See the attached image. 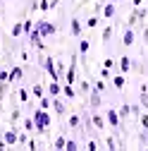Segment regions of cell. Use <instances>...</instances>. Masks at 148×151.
I'll return each mask as SVG.
<instances>
[{"label": "cell", "instance_id": "cell-25", "mask_svg": "<svg viewBox=\"0 0 148 151\" xmlns=\"http://www.w3.org/2000/svg\"><path fill=\"white\" fill-rule=\"evenodd\" d=\"M62 96L65 99H74V96H77V91H74L72 84H62Z\"/></svg>", "mask_w": 148, "mask_h": 151}, {"label": "cell", "instance_id": "cell-2", "mask_svg": "<svg viewBox=\"0 0 148 151\" xmlns=\"http://www.w3.org/2000/svg\"><path fill=\"white\" fill-rule=\"evenodd\" d=\"M77 65H79V53H74L72 60H69V67H67V72H65V77H62L65 84H77V82H79V79H77Z\"/></svg>", "mask_w": 148, "mask_h": 151}, {"label": "cell", "instance_id": "cell-32", "mask_svg": "<svg viewBox=\"0 0 148 151\" xmlns=\"http://www.w3.org/2000/svg\"><path fill=\"white\" fill-rule=\"evenodd\" d=\"M79 146H81V144H79L77 139H67V144H65V149H67V151H77Z\"/></svg>", "mask_w": 148, "mask_h": 151}, {"label": "cell", "instance_id": "cell-38", "mask_svg": "<svg viewBox=\"0 0 148 151\" xmlns=\"http://www.w3.org/2000/svg\"><path fill=\"white\" fill-rule=\"evenodd\" d=\"M139 122H141V129H148V113H141V115H139Z\"/></svg>", "mask_w": 148, "mask_h": 151}, {"label": "cell", "instance_id": "cell-20", "mask_svg": "<svg viewBox=\"0 0 148 151\" xmlns=\"http://www.w3.org/2000/svg\"><path fill=\"white\" fill-rule=\"evenodd\" d=\"M139 22H141V14H139V7H134L132 14H129V22H127V24H129V27H136Z\"/></svg>", "mask_w": 148, "mask_h": 151}, {"label": "cell", "instance_id": "cell-44", "mask_svg": "<svg viewBox=\"0 0 148 151\" xmlns=\"http://www.w3.org/2000/svg\"><path fill=\"white\" fill-rule=\"evenodd\" d=\"M0 82H10V72L7 70H0Z\"/></svg>", "mask_w": 148, "mask_h": 151}, {"label": "cell", "instance_id": "cell-18", "mask_svg": "<svg viewBox=\"0 0 148 151\" xmlns=\"http://www.w3.org/2000/svg\"><path fill=\"white\" fill-rule=\"evenodd\" d=\"M124 84H127V79H124V74H122V72L112 77V86H115L117 91H122V89H124Z\"/></svg>", "mask_w": 148, "mask_h": 151}, {"label": "cell", "instance_id": "cell-33", "mask_svg": "<svg viewBox=\"0 0 148 151\" xmlns=\"http://www.w3.org/2000/svg\"><path fill=\"white\" fill-rule=\"evenodd\" d=\"M10 120H12V122H19V120H22V110H19V108H12Z\"/></svg>", "mask_w": 148, "mask_h": 151}, {"label": "cell", "instance_id": "cell-16", "mask_svg": "<svg viewBox=\"0 0 148 151\" xmlns=\"http://www.w3.org/2000/svg\"><path fill=\"white\" fill-rule=\"evenodd\" d=\"M122 146V142H117V134L115 137H105V149H110V151H117Z\"/></svg>", "mask_w": 148, "mask_h": 151}, {"label": "cell", "instance_id": "cell-48", "mask_svg": "<svg viewBox=\"0 0 148 151\" xmlns=\"http://www.w3.org/2000/svg\"><path fill=\"white\" fill-rule=\"evenodd\" d=\"M115 3H120V0H115Z\"/></svg>", "mask_w": 148, "mask_h": 151}, {"label": "cell", "instance_id": "cell-23", "mask_svg": "<svg viewBox=\"0 0 148 151\" xmlns=\"http://www.w3.org/2000/svg\"><path fill=\"white\" fill-rule=\"evenodd\" d=\"M22 34H24V22H14V27H12V39H19Z\"/></svg>", "mask_w": 148, "mask_h": 151}, {"label": "cell", "instance_id": "cell-36", "mask_svg": "<svg viewBox=\"0 0 148 151\" xmlns=\"http://www.w3.org/2000/svg\"><path fill=\"white\" fill-rule=\"evenodd\" d=\"M33 24H36L33 19H24V36H29V34H31V29H33Z\"/></svg>", "mask_w": 148, "mask_h": 151}, {"label": "cell", "instance_id": "cell-46", "mask_svg": "<svg viewBox=\"0 0 148 151\" xmlns=\"http://www.w3.org/2000/svg\"><path fill=\"white\" fill-rule=\"evenodd\" d=\"M143 43H146V46H148V27H146V29H143Z\"/></svg>", "mask_w": 148, "mask_h": 151}, {"label": "cell", "instance_id": "cell-7", "mask_svg": "<svg viewBox=\"0 0 148 151\" xmlns=\"http://www.w3.org/2000/svg\"><path fill=\"white\" fill-rule=\"evenodd\" d=\"M134 41H136L134 29H132V27H127V29H124V34H122V46H124V48H129V46H134Z\"/></svg>", "mask_w": 148, "mask_h": 151}, {"label": "cell", "instance_id": "cell-6", "mask_svg": "<svg viewBox=\"0 0 148 151\" xmlns=\"http://www.w3.org/2000/svg\"><path fill=\"white\" fill-rule=\"evenodd\" d=\"M81 31H84V24L79 17H72L69 19V34L74 36V39H81Z\"/></svg>", "mask_w": 148, "mask_h": 151}, {"label": "cell", "instance_id": "cell-29", "mask_svg": "<svg viewBox=\"0 0 148 151\" xmlns=\"http://www.w3.org/2000/svg\"><path fill=\"white\" fill-rule=\"evenodd\" d=\"M31 93H33L36 99H41V96H43V84H41V82H36V84L31 86Z\"/></svg>", "mask_w": 148, "mask_h": 151}, {"label": "cell", "instance_id": "cell-9", "mask_svg": "<svg viewBox=\"0 0 148 151\" xmlns=\"http://www.w3.org/2000/svg\"><path fill=\"white\" fill-rule=\"evenodd\" d=\"M132 65H134V60L129 58V55H122V58L117 60V67H120V72H122V74H127L129 70H132Z\"/></svg>", "mask_w": 148, "mask_h": 151}, {"label": "cell", "instance_id": "cell-21", "mask_svg": "<svg viewBox=\"0 0 148 151\" xmlns=\"http://www.w3.org/2000/svg\"><path fill=\"white\" fill-rule=\"evenodd\" d=\"M88 48H91V43H88L86 39H81V41H79V50H77V53L81 55V60H86V53H88Z\"/></svg>", "mask_w": 148, "mask_h": 151}, {"label": "cell", "instance_id": "cell-30", "mask_svg": "<svg viewBox=\"0 0 148 151\" xmlns=\"http://www.w3.org/2000/svg\"><path fill=\"white\" fill-rule=\"evenodd\" d=\"M24 129H26V132H33V129H36V122H33V115H31V118H24Z\"/></svg>", "mask_w": 148, "mask_h": 151}, {"label": "cell", "instance_id": "cell-13", "mask_svg": "<svg viewBox=\"0 0 148 151\" xmlns=\"http://www.w3.org/2000/svg\"><path fill=\"white\" fill-rule=\"evenodd\" d=\"M91 122H93L96 129H105V125H107L105 115H100V113H93V115H91Z\"/></svg>", "mask_w": 148, "mask_h": 151}, {"label": "cell", "instance_id": "cell-34", "mask_svg": "<svg viewBox=\"0 0 148 151\" xmlns=\"http://www.w3.org/2000/svg\"><path fill=\"white\" fill-rule=\"evenodd\" d=\"M98 22H100V19H98V14H93V17H88V19H86V27H88V29H96Z\"/></svg>", "mask_w": 148, "mask_h": 151}, {"label": "cell", "instance_id": "cell-17", "mask_svg": "<svg viewBox=\"0 0 148 151\" xmlns=\"http://www.w3.org/2000/svg\"><path fill=\"white\" fill-rule=\"evenodd\" d=\"M24 77V67H12L10 70V82H19Z\"/></svg>", "mask_w": 148, "mask_h": 151}, {"label": "cell", "instance_id": "cell-49", "mask_svg": "<svg viewBox=\"0 0 148 151\" xmlns=\"http://www.w3.org/2000/svg\"><path fill=\"white\" fill-rule=\"evenodd\" d=\"M0 3H3V0H0Z\"/></svg>", "mask_w": 148, "mask_h": 151}, {"label": "cell", "instance_id": "cell-43", "mask_svg": "<svg viewBox=\"0 0 148 151\" xmlns=\"http://www.w3.org/2000/svg\"><path fill=\"white\" fill-rule=\"evenodd\" d=\"M115 65H117V60H112V58H105V60H103V67H110V70H112Z\"/></svg>", "mask_w": 148, "mask_h": 151}, {"label": "cell", "instance_id": "cell-22", "mask_svg": "<svg viewBox=\"0 0 148 151\" xmlns=\"http://www.w3.org/2000/svg\"><path fill=\"white\" fill-rule=\"evenodd\" d=\"M112 31H115V29H112V24H107V27L103 29V34H100V41H103V43H107L110 39H112Z\"/></svg>", "mask_w": 148, "mask_h": 151}, {"label": "cell", "instance_id": "cell-47", "mask_svg": "<svg viewBox=\"0 0 148 151\" xmlns=\"http://www.w3.org/2000/svg\"><path fill=\"white\" fill-rule=\"evenodd\" d=\"M141 3H143V0H132V5H134V7H141Z\"/></svg>", "mask_w": 148, "mask_h": 151}, {"label": "cell", "instance_id": "cell-5", "mask_svg": "<svg viewBox=\"0 0 148 151\" xmlns=\"http://www.w3.org/2000/svg\"><path fill=\"white\" fill-rule=\"evenodd\" d=\"M105 120H107V125L112 127V129H120L122 118H120V113H117L115 108H107V110H105Z\"/></svg>", "mask_w": 148, "mask_h": 151}, {"label": "cell", "instance_id": "cell-26", "mask_svg": "<svg viewBox=\"0 0 148 151\" xmlns=\"http://www.w3.org/2000/svg\"><path fill=\"white\" fill-rule=\"evenodd\" d=\"M65 144H67V137L65 134H58V137H55V142H53V149H65Z\"/></svg>", "mask_w": 148, "mask_h": 151}, {"label": "cell", "instance_id": "cell-19", "mask_svg": "<svg viewBox=\"0 0 148 151\" xmlns=\"http://www.w3.org/2000/svg\"><path fill=\"white\" fill-rule=\"evenodd\" d=\"M139 103H141V108H148V86H146V84H141V96H139Z\"/></svg>", "mask_w": 148, "mask_h": 151}, {"label": "cell", "instance_id": "cell-31", "mask_svg": "<svg viewBox=\"0 0 148 151\" xmlns=\"http://www.w3.org/2000/svg\"><path fill=\"white\" fill-rule=\"evenodd\" d=\"M17 93H19V101H22V103H29V89H26V86H22Z\"/></svg>", "mask_w": 148, "mask_h": 151}, {"label": "cell", "instance_id": "cell-28", "mask_svg": "<svg viewBox=\"0 0 148 151\" xmlns=\"http://www.w3.org/2000/svg\"><path fill=\"white\" fill-rule=\"evenodd\" d=\"M139 146H146L148 149V129H141L139 132Z\"/></svg>", "mask_w": 148, "mask_h": 151}, {"label": "cell", "instance_id": "cell-35", "mask_svg": "<svg viewBox=\"0 0 148 151\" xmlns=\"http://www.w3.org/2000/svg\"><path fill=\"white\" fill-rule=\"evenodd\" d=\"M17 144H19V146H26V144H29V132H26V129H24L22 134H19V139H17Z\"/></svg>", "mask_w": 148, "mask_h": 151}, {"label": "cell", "instance_id": "cell-1", "mask_svg": "<svg viewBox=\"0 0 148 151\" xmlns=\"http://www.w3.org/2000/svg\"><path fill=\"white\" fill-rule=\"evenodd\" d=\"M33 122H36V134H46V129L50 127V113L43 108L33 110Z\"/></svg>", "mask_w": 148, "mask_h": 151}, {"label": "cell", "instance_id": "cell-40", "mask_svg": "<svg viewBox=\"0 0 148 151\" xmlns=\"http://www.w3.org/2000/svg\"><path fill=\"white\" fill-rule=\"evenodd\" d=\"M84 146H86V149H91V151H96V149H100V142H96V139H91V142H86Z\"/></svg>", "mask_w": 148, "mask_h": 151}, {"label": "cell", "instance_id": "cell-41", "mask_svg": "<svg viewBox=\"0 0 148 151\" xmlns=\"http://www.w3.org/2000/svg\"><path fill=\"white\" fill-rule=\"evenodd\" d=\"M132 115L139 120V115H141V103H134V106H132Z\"/></svg>", "mask_w": 148, "mask_h": 151}, {"label": "cell", "instance_id": "cell-14", "mask_svg": "<svg viewBox=\"0 0 148 151\" xmlns=\"http://www.w3.org/2000/svg\"><path fill=\"white\" fill-rule=\"evenodd\" d=\"M3 139L7 142V146H14V144H17V139H19V134H17L14 129H7V132H3Z\"/></svg>", "mask_w": 148, "mask_h": 151}, {"label": "cell", "instance_id": "cell-27", "mask_svg": "<svg viewBox=\"0 0 148 151\" xmlns=\"http://www.w3.org/2000/svg\"><path fill=\"white\" fill-rule=\"evenodd\" d=\"M117 113H120V118L124 120V118H129V115H132V106H129V103H122V108H120Z\"/></svg>", "mask_w": 148, "mask_h": 151}, {"label": "cell", "instance_id": "cell-45", "mask_svg": "<svg viewBox=\"0 0 148 151\" xmlns=\"http://www.w3.org/2000/svg\"><path fill=\"white\" fill-rule=\"evenodd\" d=\"M93 89H96V91H100V93H103V91H105V82H103V79H98V82H96V86H93Z\"/></svg>", "mask_w": 148, "mask_h": 151}, {"label": "cell", "instance_id": "cell-4", "mask_svg": "<svg viewBox=\"0 0 148 151\" xmlns=\"http://www.w3.org/2000/svg\"><path fill=\"white\" fill-rule=\"evenodd\" d=\"M36 29H38V34L43 36V39H46V36L58 34V27H55L53 22H48V19H38V22H36Z\"/></svg>", "mask_w": 148, "mask_h": 151}, {"label": "cell", "instance_id": "cell-8", "mask_svg": "<svg viewBox=\"0 0 148 151\" xmlns=\"http://www.w3.org/2000/svg\"><path fill=\"white\" fill-rule=\"evenodd\" d=\"M115 12H117V5H115V0H110V3H105L103 5V19H112V17H115Z\"/></svg>", "mask_w": 148, "mask_h": 151}, {"label": "cell", "instance_id": "cell-15", "mask_svg": "<svg viewBox=\"0 0 148 151\" xmlns=\"http://www.w3.org/2000/svg\"><path fill=\"white\" fill-rule=\"evenodd\" d=\"M48 93H50V96H62V84L53 79V82L48 84Z\"/></svg>", "mask_w": 148, "mask_h": 151}, {"label": "cell", "instance_id": "cell-10", "mask_svg": "<svg viewBox=\"0 0 148 151\" xmlns=\"http://www.w3.org/2000/svg\"><path fill=\"white\" fill-rule=\"evenodd\" d=\"M53 110H55V115H65V113H67V106L62 103V99L60 96H53Z\"/></svg>", "mask_w": 148, "mask_h": 151}, {"label": "cell", "instance_id": "cell-3", "mask_svg": "<svg viewBox=\"0 0 148 151\" xmlns=\"http://www.w3.org/2000/svg\"><path fill=\"white\" fill-rule=\"evenodd\" d=\"M41 67L50 74V79H55V82H62V77L58 74V67H55V60L53 58H48V55H43L41 53Z\"/></svg>", "mask_w": 148, "mask_h": 151}, {"label": "cell", "instance_id": "cell-37", "mask_svg": "<svg viewBox=\"0 0 148 151\" xmlns=\"http://www.w3.org/2000/svg\"><path fill=\"white\" fill-rule=\"evenodd\" d=\"M79 91H81V93H88V91H91V84H88L86 79H79Z\"/></svg>", "mask_w": 148, "mask_h": 151}, {"label": "cell", "instance_id": "cell-39", "mask_svg": "<svg viewBox=\"0 0 148 151\" xmlns=\"http://www.w3.org/2000/svg\"><path fill=\"white\" fill-rule=\"evenodd\" d=\"M100 79H112V72H110V67H100Z\"/></svg>", "mask_w": 148, "mask_h": 151}, {"label": "cell", "instance_id": "cell-11", "mask_svg": "<svg viewBox=\"0 0 148 151\" xmlns=\"http://www.w3.org/2000/svg\"><path fill=\"white\" fill-rule=\"evenodd\" d=\"M100 103H103V93L93 89V91H91V101H88V106L93 108V110H98V108H100Z\"/></svg>", "mask_w": 148, "mask_h": 151}, {"label": "cell", "instance_id": "cell-24", "mask_svg": "<svg viewBox=\"0 0 148 151\" xmlns=\"http://www.w3.org/2000/svg\"><path fill=\"white\" fill-rule=\"evenodd\" d=\"M50 106H53V96H50V93H48V96H41V99H38V108L48 110Z\"/></svg>", "mask_w": 148, "mask_h": 151}, {"label": "cell", "instance_id": "cell-42", "mask_svg": "<svg viewBox=\"0 0 148 151\" xmlns=\"http://www.w3.org/2000/svg\"><path fill=\"white\" fill-rule=\"evenodd\" d=\"M38 10H41V12H48V10H50V0H41V3H38Z\"/></svg>", "mask_w": 148, "mask_h": 151}, {"label": "cell", "instance_id": "cell-12", "mask_svg": "<svg viewBox=\"0 0 148 151\" xmlns=\"http://www.w3.org/2000/svg\"><path fill=\"white\" fill-rule=\"evenodd\" d=\"M81 122H84V118L79 115V113H74V115H69V120H67V127L69 129H81Z\"/></svg>", "mask_w": 148, "mask_h": 151}]
</instances>
